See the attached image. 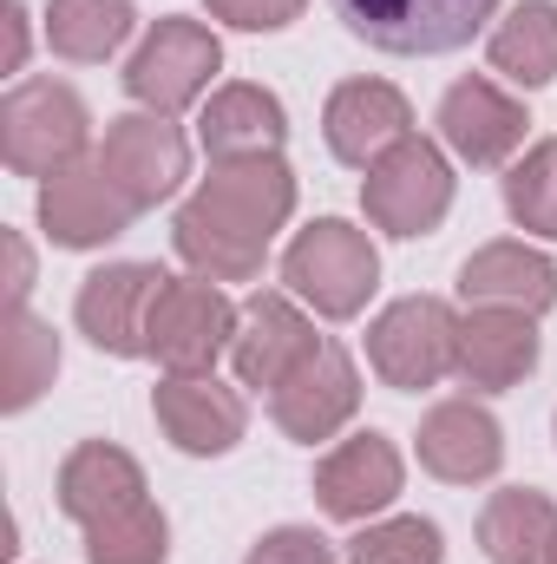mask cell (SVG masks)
I'll use <instances>...</instances> for the list:
<instances>
[{
	"label": "cell",
	"mask_w": 557,
	"mask_h": 564,
	"mask_svg": "<svg viewBox=\"0 0 557 564\" xmlns=\"http://www.w3.org/2000/svg\"><path fill=\"white\" fill-rule=\"evenodd\" d=\"M295 217V177L282 158H237L210 164L197 197L177 210L171 237L177 257L210 282H250L263 270L276 230Z\"/></svg>",
	"instance_id": "1"
},
{
	"label": "cell",
	"mask_w": 557,
	"mask_h": 564,
	"mask_svg": "<svg viewBox=\"0 0 557 564\" xmlns=\"http://www.w3.org/2000/svg\"><path fill=\"white\" fill-rule=\"evenodd\" d=\"M374 282H381V257H374L368 230H354V224H341V217L308 224V230L282 250V289H288L295 302H308L315 315H328V322L361 315L368 295H374Z\"/></svg>",
	"instance_id": "2"
},
{
	"label": "cell",
	"mask_w": 557,
	"mask_h": 564,
	"mask_svg": "<svg viewBox=\"0 0 557 564\" xmlns=\"http://www.w3.org/2000/svg\"><path fill=\"white\" fill-rule=\"evenodd\" d=\"M328 7L354 40H368L374 53H401V59L459 53L499 13V0H328Z\"/></svg>",
	"instance_id": "3"
},
{
	"label": "cell",
	"mask_w": 557,
	"mask_h": 564,
	"mask_svg": "<svg viewBox=\"0 0 557 564\" xmlns=\"http://www.w3.org/2000/svg\"><path fill=\"white\" fill-rule=\"evenodd\" d=\"M86 99L59 79H20L0 99V158L20 177H53L86 158Z\"/></svg>",
	"instance_id": "4"
},
{
	"label": "cell",
	"mask_w": 557,
	"mask_h": 564,
	"mask_svg": "<svg viewBox=\"0 0 557 564\" xmlns=\"http://www.w3.org/2000/svg\"><path fill=\"white\" fill-rule=\"evenodd\" d=\"M237 302L217 289L210 276H171L157 289L151 328H144V355L164 375H210L217 355H230L237 341Z\"/></svg>",
	"instance_id": "5"
},
{
	"label": "cell",
	"mask_w": 557,
	"mask_h": 564,
	"mask_svg": "<svg viewBox=\"0 0 557 564\" xmlns=\"http://www.w3.org/2000/svg\"><path fill=\"white\" fill-rule=\"evenodd\" d=\"M368 361L387 388L419 394V388H439L452 368H459V315L439 302V295H401L394 308L374 315L368 328Z\"/></svg>",
	"instance_id": "6"
},
{
	"label": "cell",
	"mask_w": 557,
	"mask_h": 564,
	"mask_svg": "<svg viewBox=\"0 0 557 564\" xmlns=\"http://www.w3.org/2000/svg\"><path fill=\"white\" fill-rule=\"evenodd\" d=\"M217 66H223L217 33H210L204 20L164 13V20L144 33V46L132 53V66H125V93L139 99V112H164V119H171V112H184V106H197V99L210 93Z\"/></svg>",
	"instance_id": "7"
},
{
	"label": "cell",
	"mask_w": 557,
	"mask_h": 564,
	"mask_svg": "<svg viewBox=\"0 0 557 564\" xmlns=\"http://www.w3.org/2000/svg\"><path fill=\"white\" fill-rule=\"evenodd\" d=\"M361 210L387 237H426V230H439L446 210H452V164H446V151L426 139H401L381 164H368Z\"/></svg>",
	"instance_id": "8"
},
{
	"label": "cell",
	"mask_w": 557,
	"mask_h": 564,
	"mask_svg": "<svg viewBox=\"0 0 557 564\" xmlns=\"http://www.w3.org/2000/svg\"><path fill=\"white\" fill-rule=\"evenodd\" d=\"M132 217H139V204L112 184V171L99 164V151L79 158V164H66V171H53L40 184V224H46V237L59 250H99V243L125 237Z\"/></svg>",
	"instance_id": "9"
},
{
	"label": "cell",
	"mask_w": 557,
	"mask_h": 564,
	"mask_svg": "<svg viewBox=\"0 0 557 564\" xmlns=\"http://www.w3.org/2000/svg\"><path fill=\"white\" fill-rule=\"evenodd\" d=\"M157 263H106L79 282V302H73V322L79 335L99 348V355H119L132 361L144 355V328H151V308H157V289H164Z\"/></svg>",
	"instance_id": "10"
},
{
	"label": "cell",
	"mask_w": 557,
	"mask_h": 564,
	"mask_svg": "<svg viewBox=\"0 0 557 564\" xmlns=\"http://www.w3.org/2000/svg\"><path fill=\"white\" fill-rule=\"evenodd\" d=\"M99 164L112 171V184H119L139 210H151V204H164V197L190 177V144H184V132H177L164 112H125V119L106 126Z\"/></svg>",
	"instance_id": "11"
},
{
	"label": "cell",
	"mask_w": 557,
	"mask_h": 564,
	"mask_svg": "<svg viewBox=\"0 0 557 564\" xmlns=\"http://www.w3.org/2000/svg\"><path fill=\"white\" fill-rule=\"evenodd\" d=\"M354 408H361V375H354V361H348L341 341H321L276 394H270L276 426L288 433V440H302V446L335 440L341 426L354 421Z\"/></svg>",
	"instance_id": "12"
},
{
	"label": "cell",
	"mask_w": 557,
	"mask_h": 564,
	"mask_svg": "<svg viewBox=\"0 0 557 564\" xmlns=\"http://www.w3.org/2000/svg\"><path fill=\"white\" fill-rule=\"evenodd\" d=\"M315 348H321V341H315L308 315L295 308V295H288V289H256V295L243 302V315H237L230 361H237V381H243V388H270V394H276Z\"/></svg>",
	"instance_id": "13"
},
{
	"label": "cell",
	"mask_w": 557,
	"mask_h": 564,
	"mask_svg": "<svg viewBox=\"0 0 557 564\" xmlns=\"http://www.w3.org/2000/svg\"><path fill=\"white\" fill-rule=\"evenodd\" d=\"M321 139H328V151L341 164L368 171V164H381L401 139H414V106L387 79H348L321 106Z\"/></svg>",
	"instance_id": "14"
},
{
	"label": "cell",
	"mask_w": 557,
	"mask_h": 564,
	"mask_svg": "<svg viewBox=\"0 0 557 564\" xmlns=\"http://www.w3.org/2000/svg\"><path fill=\"white\" fill-rule=\"evenodd\" d=\"M151 414L164 426V440L177 453H197V459H217L243 440L250 408L237 388H223L217 375H164L157 394H151Z\"/></svg>",
	"instance_id": "15"
},
{
	"label": "cell",
	"mask_w": 557,
	"mask_h": 564,
	"mask_svg": "<svg viewBox=\"0 0 557 564\" xmlns=\"http://www.w3.org/2000/svg\"><path fill=\"white\" fill-rule=\"evenodd\" d=\"M401 479H407V466H401L394 440L387 433H354L315 466V499H321L328 519L361 525V519H374L401 499Z\"/></svg>",
	"instance_id": "16"
},
{
	"label": "cell",
	"mask_w": 557,
	"mask_h": 564,
	"mask_svg": "<svg viewBox=\"0 0 557 564\" xmlns=\"http://www.w3.org/2000/svg\"><path fill=\"white\" fill-rule=\"evenodd\" d=\"M439 139L452 158H466V164H505L518 144H525V106L505 93V86H492V79H459V86H446V99H439Z\"/></svg>",
	"instance_id": "17"
},
{
	"label": "cell",
	"mask_w": 557,
	"mask_h": 564,
	"mask_svg": "<svg viewBox=\"0 0 557 564\" xmlns=\"http://www.w3.org/2000/svg\"><path fill=\"white\" fill-rule=\"evenodd\" d=\"M538 368V315L525 308H466L459 315V381L505 394Z\"/></svg>",
	"instance_id": "18"
},
{
	"label": "cell",
	"mask_w": 557,
	"mask_h": 564,
	"mask_svg": "<svg viewBox=\"0 0 557 564\" xmlns=\"http://www.w3.org/2000/svg\"><path fill=\"white\" fill-rule=\"evenodd\" d=\"M288 139V112L270 86H217L197 112V144L210 151V164H237V158H276Z\"/></svg>",
	"instance_id": "19"
},
{
	"label": "cell",
	"mask_w": 557,
	"mask_h": 564,
	"mask_svg": "<svg viewBox=\"0 0 557 564\" xmlns=\"http://www.w3.org/2000/svg\"><path fill=\"white\" fill-rule=\"evenodd\" d=\"M505 459V433L479 401H439L419 421V466L446 486H479Z\"/></svg>",
	"instance_id": "20"
},
{
	"label": "cell",
	"mask_w": 557,
	"mask_h": 564,
	"mask_svg": "<svg viewBox=\"0 0 557 564\" xmlns=\"http://www.w3.org/2000/svg\"><path fill=\"white\" fill-rule=\"evenodd\" d=\"M151 499L144 492V466L125 453V446H112V440H79L73 453H66V466H59V512L86 532V525H99V519H112V512H125V506H139Z\"/></svg>",
	"instance_id": "21"
},
{
	"label": "cell",
	"mask_w": 557,
	"mask_h": 564,
	"mask_svg": "<svg viewBox=\"0 0 557 564\" xmlns=\"http://www.w3.org/2000/svg\"><path fill=\"white\" fill-rule=\"evenodd\" d=\"M459 295L466 308H525L545 315L557 302V263L532 243H485L466 257L459 270Z\"/></svg>",
	"instance_id": "22"
},
{
	"label": "cell",
	"mask_w": 557,
	"mask_h": 564,
	"mask_svg": "<svg viewBox=\"0 0 557 564\" xmlns=\"http://www.w3.org/2000/svg\"><path fill=\"white\" fill-rule=\"evenodd\" d=\"M479 545L492 564H551L557 506L538 486H499L479 512Z\"/></svg>",
	"instance_id": "23"
},
{
	"label": "cell",
	"mask_w": 557,
	"mask_h": 564,
	"mask_svg": "<svg viewBox=\"0 0 557 564\" xmlns=\"http://www.w3.org/2000/svg\"><path fill=\"white\" fill-rule=\"evenodd\" d=\"M139 26L132 0H53L46 7V46L73 66H99L112 59Z\"/></svg>",
	"instance_id": "24"
},
{
	"label": "cell",
	"mask_w": 557,
	"mask_h": 564,
	"mask_svg": "<svg viewBox=\"0 0 557 564\" xmlns=\"http://www.w3.org/2000/svg\"><path fill=\"white\" fill-rule=\"evenodd\" d=\"M492 73H505L525 93L557 79V7L551 0H518L492 26Z\"/></svg>",
	"instance_id": "25"
},
{
	"label": "cell",
	"mask_w": 557,
	"mask_h": 564,
	"mask_svg": "<svg viewBox=\"0 0 557 564\" xmlns=\"http://www.w3.org/2000/svg\"><path fill=\"white\" fill-rule=\"evenodd\" d=\"M59 375V335L26 315V308H7V328H0V408L20 414L33 408Z\"/></svg>",
	"instance_id": "26"
},
{
	"label": "cell",
	"mask_w": 557,
	"mask_h": 564,
	"mask_svg": "<svg viewBox=\"0 0 557 564\" xmlns=\"http://www.w3.org/2000/svg\"><path fill=\"white\" fill-rule=\"evenodd\" d=\"M86 558L92 564H164L171 558V525H164V512L151 499H139V506L86 525Z\"/></svg>",
	"instance_id": "27"
},
{
	"label": "cell",
	"mask_w": 557,
	"mask_h": 564,
	"mask_svg": "<svg viewBox=\"0 0 557 564\" xmlns=\"http://www.w3.org/2000/svg\"><path fill=\"white\" fill-rule=\"evenodd\" d=\"M505 210H512V224L557 237V139H538L505 171Z\"/></svg>",
	"instance_id": "28"
},
{
	"label": "cell",
	"mask_w": 557,
	"mask_h": 564,
	"mask_svg": "<svg viewBox=\"0 0 557 564\" xmlns=\"http://www.w3.org/2000/svg\"><path fill=\"white\" fill-rule=\"evenodd\" d=\"M439 558H446V545H439L433 519H381L348 545V564H439Z\"/></svg>",
	"instance_id": "29"
},
{
	"label": "cell",
	"mask_w": 557,
	"mask_h": 564,
	"mask_svg": "<svg viewBox=\"0 0 557 564\" xmlns=\"http://www.w3.org/2000/svg\"><path fill=\"white\" fill-rule=\"evenodd\" d=\"M243 564H335V552H328L321 532H308V525H282V532H270V539H256Z\"/></svg>",
	"instance_id": "30"
},
{
	"label": "cell",
	"mask_w": 557,
	"mask_h": 564,
	"mask_svg": "<svg viewBox=\"0 0 557 564\" xmlns=\"http://www.w3.org/2000/svg\"><path fill=\"white\" fill-rule=\"evenodd\" d=\"M223 26H243V33H276V26H288L308 0H204Z\"/></svg>",
	"instance_id": "31"
},
{
	"label": "cell",
	"mask_w": 557,
	"mask_h": 564,
	"mask_svg": "<svg viewBox=\"0 0 557 564\" xmlns=\"http://www.w3.org/2000/svg\"><path fill=\"white\" fill-rule=\"evenodd\" d=\"M26 289H33V257H26V237L7 230V308H26Z\"/></svg>",
	"instance_id": "32"
},
{
	"label": "cell",
	"mask_w": 557,
	"mask_h": 564,
	"mask_svg": "<svg viewBox=\"0 0 557 564\" xmlns=\"http://www.w3.org/2000/svg\"><path fill=\"white\" fill-rule=\"evenodd\" d=\"M20 66H26V7L7 0V59H0V73H20Z\"/></svg>",
	"instance_id": "33"
},
{
	"label": "cell",
	"mask_w": 557,
	"mask_h": 564,
	"mask_svg": "<svg viewBox=\"0 0 557 564\" xmlns=\"http://www.w3.org/2000/svg\"><path fill=\"white\" fill-rule=\"evenodd\" d=\"M551 564H557V545H551Z\"/></svg>",
	"instance_id": "34"
}]
</instances>
